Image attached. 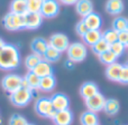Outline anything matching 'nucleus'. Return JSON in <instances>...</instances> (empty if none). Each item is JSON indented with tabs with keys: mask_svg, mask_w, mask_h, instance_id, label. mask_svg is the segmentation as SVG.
I'll use <instances>...</instances> for the list:
<instances>
[{
	"mask_svg": "<svg viewBox=\"0 0 128 125\" xmlns=\"http://www.w3.org/2000/svg\"><path fill=\"white\" fill-rule=\"evenodd\" d=\"M43 60V57L37 54H30L25 58V66L28 70H33L36 66L38 65V63H40Z\"/></svg>",
	"mask_w": 128,
	"mask_h": 125,
	"instance_id": "27",
	"label": "nucleus"
},
{
	"mask_svg": "<svg viewBox=\"0 0 128 125\" xmlns=\"http://www.w3.org/2000/svg\"><path fill=\"white\" fill-rule=\"evenodd\" d=\"M66 55H68V59L72 60L73 63H82L86 58L88 49L86 45L82 42H73L68 46Z\"/></svg>",
	"mask_w": 128,
	"mask_h": 125,
	"instance_id": "3",
	"label": "nucleus"
},
{
	"mask_svg": "<svg viewBox=\"0 0 128 125\" xmlns=\"http://www.w3.org/2000/svg\"><path fill=\"white\" fill-rule=\"evenodd\" d=\"M97 125H100V124H97Z\"/></svg>",
	"mask_w": 128,
	"mask_h": 125,
	"instance_id": "45",
	"label": "nucleus"
},
{
	"mask_svg": "<svg viewBox=\"0 0 128 125\" xmlns=\"http://www.w3.org/2000/svg\"><path fill=\"white\" fill-rule=\"evenodd\" d=\"M118 83L128 84V67H127V65L122 66V73H120V76H119V81H118Z\"/></svg>",
	"mask_w": 128,
	"mask_h": 125,
	"instance_id": "36",
	"label": "nucleus"
},
{
	"mask_svg": "<svg viewBox=\"0 0 128 125\" xmlns=\"http://www.w3.org/2000/svg\"><path fill=\"white\" fill-rule=\"evenodd\" d=\"M35 112L40 116L51 120H53L56 114V111L54 110L51 98H48V97H40L36 101Z\"/></svg>",
	"mask_w": 128,
	"mask_h": 125,
	"instance_id": "4",
	"label": "nucleus"
},
{
	"mask_svg": "<svg viewBox=\"0 0 128 125\" xmlns=\"http://www.w3.org/2000/svg\"><path fill=\"white\" fill-rule=\"evenodd\" d=\"M111 28L115 29L117 33L120 31H124L128 29V19L125 17H116L112 20V25H111Z\"/></svg>",
	"mask_w": 128,
	"mask_h": 125,
	"instance_id": "26",
	"label": "nucleus"
},
{
	"mask_svg": "<svg viewBox=\"0 0 128 125\" xmlns=\"http://www.w3.org/2000/svg\"><path fill=\"white\" fill-rule=\"evenodd\" d=\"M125 4L122 0H107L106 11L111 16H118L124 11Z\"/></svg>",
	"mask_w": 128,
	"mask_h": 125,
	"instance_id": "16",
	"label": "nucleus"
},
{
	"mask_svg": "<svg viewBox=\"0 0 128 125\" xmlns=\"http://www.w3.org/2000/svg\"><path fill=\"white\" fill-rule=\"evenodd\" d=\"M102 39H104L109 45H111L118 40V33L112 28L106 29V30L102 33Z\"/></svg>",
	"mask_w": 128,
	"mask_h": 125,
	"instance_id": "30",
	"label": "nucleus"
},
{
	"mask_svg": "<svg viewBox=\"0 0 128 125\" xmlns=\"http://www.w3.org/2000/svg\"><path fill=\"white\" fill-rule=\"evenodd\" d=\"M20 65L19 50L15 45L6 44L0 50V69L1 70H15Z\"/></svg>",
	"mask_w": 128,
	"mask_h": 125,
	"instance_id": "1",
	"label": "nucleus"
},
{
	"mask_svg": "<svg viewBox=\"0 0 128 125\" xmlns=\"http://www.w3.org/2000/svg\"><path fill=\"white\" fill-rule=\"evenodd\" d=\"M56 86V79L54 75L45 76L40 78V89L43 92H52Z\"/></svg>",
	"mask_w": 128,
	"mask_h": 125,
	"instance_id": "21",
	"label": "nucleus"
},
{
	"mask_svg": "<svg viewBox=\"0 0 128 125\" xmlns=\"http://www.w3.org/2000/svg\"><path fill=\"white\" fill-rule=\"evenodd\" d=\"M4 46H6V42H4V40L2 39L1 37H0V50H1V49L4 48Z\"/></svg>",
	"mask_w": 128,
	"mask_h": 125,
	"instance_id": "40",
	"label": "nucleus"
},
{
	"mask_svg": "<svg viewBox=\"0 0 128 125\" xmlns=\"http://www.w3.org/2000/svg\"><path fill=\"white\" fill-rule=\"evenodd\" d=\"M99 59H100V62H101L102 64H104V65L108 66V65H111V64L117 62L118 57L110 50V49H109V50H107L106 53L101 54V55L99 56Z\"/></svg>",
	"mask_w": 128,
	"mask_h": 125,
	"instance_id": "29",
	"label": "nucleus"
},
{
	"mask_svg": "<svg viewBox=\"0 0 128 125\" xmlns=\"http://www.w3.org/2000/svg\"><path fill=\"white\" fill-rule=\"evenodd\" d=\"M40 12L44 18H54L60 12V3L58 0H44Z\"/></svg>",
	"mask_w": 128,
	"mask_h": 125,
	"instance_id": "7",
	"label": "nucleus"
},
{
	"mask_svg": "<svg viewBox=\"0 0 128 125\" xmlns=\"http://www.w3.org/2000/svg\"><path fill=\"white\" fill-rule=\"evenodd\" d=\"M1 123H2V120H1V119H0V124H1Z\"/></svg>",
	"mask_w": 128,
	"mask_h": 125,
	"instance_id": "41",
	"label": "nucleus"
},
{
	"mask_svg": "<svg viewBox=\"0 0 128 125\" xmlns=\"http://www.w3.org/2000/svg\"><path fill=\"white\" fill-rule=\"evenodd\" d=\"M88 30H89V28L86 26V24H84V21L82 19L80 20V21L76 24V26H75V33H76L81 38L88 33Z\"/></svg>",
	"mask_w": 128,
	"mask_h": 125,
	"instance_id": "35",
	"label": "nucleus"
},
{
	"mask_svg": "<svg viewBox=\"0 0 128 125\" xmlns=\"http://www.w3.org/2000/svg\"><path fill=\"white\" fill-rule=\"evenodd\" d=\"M28 122L22 115L20 114H14L9 119V125H27Z\"/></svg>",
	"mask_w": 128,
	"mask_h": 125,
	"instance_id": "34",
	"label": "nucleus"
},
{
	"mask_svg": "<svg viewBox=\"0 0 128 125\" xmlns=\"http://www.w3.org/2000/svg\"><path fill=\"white\" fill-rule=\"evenodd\" d=\"M27 125H34V124H29V123H28V124H27Z\"/></svg>",
	"mask_w": 128,
	"mask_h": 125,
	"instance_id": "43",
	"label": "nucleus"
},
{
	"mask_svg": "<svg viewBox=\"0 0 128 125\" xmlns=\"http://www.w3.org/2000/svg\"><path fill=\"white\" fill-rule=\"evenodd\" d=\"M73 116L72 111L68 110H63V111H58L53 119V122L55 125H71L73 123Z\"/></svg>",
	"mask_w": 128,
	"mask_h": 125,
	"instance_id": "11",
	"label": "nucleus"
},
{
	"mask_svg": "<svg viewBox=\"0 0 128 125\" xmlns=\"http://www.w3.org/2000/svg\"><path fill=\"white\" fill-rule=\"evenodd\" d=\"M14 31L22 30L26 27V22H25V15H18V13H14Z\"/></svg>",
	"mask_w": 128,
	"mask_h": 125,
	"instance_id": "31",
	"label": "nucleus"
},
{
	"mask_svg": "<svg viewBox=\"0 0 128 125\" xmlns=\"http://www.w3.org/2000/svg\"><path fill=\"white\" fill-rule=\"evenodd\" d=\"M110 50L112 51L117 57H120V56L125 53V50H126V46L117 40V42H115L114 44L110 45Z\"/></svg>",
	"mask_w": 128,
	"mask_h": 125,
	"instance_id": "33",
	"label": "nucleus"
},
{
	"mask_svg": "<svg viewBox=\"0 0 128 125\" xmlns=\"http://www.w3.org/2000/svg\"><path fill=\"white\" fill-rule=\"evenodd\" d=\"M32 72H34L40 78H42V77H45V76L54 75V68L51 63L43 59L40 63H38V65L36 66Z\"/></svg>",
	"mask_w": 128,
	"mask_h": 125,
	"instance_id": "15",
	"label": "nucleus"
},
{
	"mask_svg": "<svg viewBox=\"0 0 128 125\" xmlns=\"http://www.w3.org/2000/svg\"><path fill=\"white\" fill-rule=\"evenodd\" d=\"M48 42V46L52 48H55L56 50L64 53V51L68 50V46H70V39L65 34L62 33H58V34H53V35L50 37Z\"/></svg>",
	"mask_w": 128,
	"mask_h": 125,
	"instance_id": "6",
	"label": "nucleus"
},
{
	"mask_svg": "<svg viewBox=\"0 0 128 125\" xmlns=\"http://www.w3.org/2000/svg\"><path fill=\"white\" fill-rule=\"evenodd\" d=\"M91 49H92V51L97 56H100L101 54L106 53L107 50H109V49H110V45H109L104 39H102V38H101L99 42H97L92 47H91Z\"/></svg>",
	"mask_w": 128,
	"mask_h": 125,
	"instance_id": "28",
	"label": "nucleus"
},
{
	"mask_svg": "<svg viewBox=\"0 0 128 125\" xmlns=\"http://www.w3.org/2000/svg\"><path fill=\"white\" fill-rule=\"evenodd\" d=\"M58 1H60L61 3L65 4V6H73V4H75L79 0H58Z\"/></svg>",
	"mask_w": 128,
	"mask_h": 125,
	"instance_id": "38",
	"label": "nucleus"
},
{
	"mask_svg": "<svg viewBox=\"0 0 128 125\" xmlns=\"http://www.w3.org/2000/svg\"><path fill=\"white\" fill-rule=\"evenodd\" d=\"M47 48H48V42L42 37L34 38L30 42V49L33 54H37L42 57L45 54V51L47 50Z\"/></svg>",
	"mask_w": 128,
	"mask_h": 125,
	"instance_id": "13",
	"label": "nucleus"
},
{
	"mask_svg": "<svg viewBox=\"0 0 128 125\" xmlns=\"http://www.w3.org/2000/svg\"><path fill=\"white\" fill-rule=\"evenodd\" d=\"M122 64L119 63H114L111 65H108L106 68V77L111 82H118L119 81V76H120V73H122Z\"/></svg>",
	"mask_w": 128,
	"mask_h": 125,
	"instance_id": "18",
	"label": "nucleus"
},
{
	"mask_svg": "<svg viewBox=\"0 0 128 125\" xmlns=\"http://www.w3.org/2000/svg\"><path fill=\"white\" fill-rule=\"evenodd\" d=\"M43 19L44 17L40 12H29L28 11L27 13H25V22H26L25 28L29 29V30L40 28L43 24Z\"/></svg>",
	"mask_w": 128,
	"mask_h": 125,
	"instance_id": "9",
	"label": "nucleus"
},
{
	"mask_svg": "<svg viewBox=\"0 0 128 125\" xmlns=\"http://www.w3.org/2000/svg\"><path fill=\"white\" fill-rule=\"evenodd\" d=\"M10 12L25 15L28 12L27 10V1L26 0H12L10 2Z\"/></svg>",
	"mask_w": 128,
	"mask_h": 125,
	"instance_id": "23",
	"label": "nucleus"
},
{
	"mask_svg": "<svg viewBox=\"0 0 128 125\" xmlns=\"http://www.w3.org/2000/svg\"><path fill=\"white\" fill-rule=\"evenodd\" d=\"M75 11L79 16L84 18L89 13L93 12V3L91 0H79L75 3Z\"/></svg>",
	"mask_w": 128,
	"mask_h": 125,
	"instance_id": "17",
	"label": "nucleus"
},
{
	"mask_svg": "<svg viewBox=\"0 0 128 125\" xmlns=\"http://www.w3.org/2000/svg\"><path fill=\"white\" fill-rule=\"evenodd\" d=\"M33 98V90L29 88H19L10 94V102L14 106L25 107L30 103Z\"/></svg>",
	"mask_w": 128,
	"mask_h": 125,
	"instance_id": "2",
	"label": "nucleus"
},
{
	"mask_svg": "<svg viewBox=\"0 0 128 125\" xmlns=\"http://www.w3.org/2000/svg\"><path fill=\"white\" fill-rule=\"evenodd\" d=\"M80 122L82 125H97L99 124V117L97 113L91 112V111H86L81 114Z\"/></svg>",
	"mask_w": 128,
	"mask_h": 125,
	"instance_id": "22",
	"label": "nucleus"
},
{
	"mask_svg": "<svg viewBox=\"0 0 128 125\" xmlns=\"http://www.w3.org/2000/svg\"><path fill=\"white\" fill-rule=\"evenodd\" d=\"M24 79L26 81L27 85H28V87L30 88L32 90H34V89H40V77H38L34 72H32V70H28V73L25 75Z\"/></svg>",
	"mask_w": 128,
	"mask_h": 125,
	"instance_id": "24",
	"label": "nucleus"
},
{
	"mask_svg": "<svg viewBox=\"0 0 128 125\" xmlns=\"http://www.w3.org/2000/svg\"><path fill=\"white\" fill-rule=\"evenodd\" d=\"M104 102H106V97L99 92L96 95H93L92 97L86 99V108H88V111L98 113L104 110Z\"/></svg>",
	"mask_w": 128,
	"mask_h": 125,
	"instance_id": "8",
	"label": "nucleus"
},
{
	"mask_svg": "<svg viewBox=\"0 0 128 125\" xmlns=\"http://www.w3.org/2000/svg\"><path fill=\"white\" fill-rule=\"evenodd\" d=\"M101 38H102V33L100 30H88V33L82 37V40H83L84 45L92 47Z\"/></svg>",
	"mask_w": 128,
	"mask_h": 125,
	"instance_id": "20",
	"label": "nucleus"
},
{
	"mask_svg": "<svg viewBox=\"0 0 128 125\" xmlns=\"http://www.w3.org/2000/svg\"><path fill=\"white\" fill-rule=\"evenodd\" d=\"M97 93H99V87L96 83L93 82H86L81 85L80 87V95L82 96V98L86 99L92 97L93 95H96Z\"/></svg>",
	"mask_w": 128,
	"mask_h": 125,
	"instance_id": "14",
	"label": "nucleus"
},
{
	"mask_svg": "<svg viewBox=\"0 0 128 125\" xmlns=\"http://www.w3.org/2000/svg\"><path fill=\"white\" fill-rule=\"evenodd\" d=\"M119 102L115 98H106L104 102V112L107 115H110V116H115L118 112H119Z\"/></svg>",
	"mask_w": 128,
	"mask_h": 125,
	"instance_id": "19",
	"label": "nucleus"
},
{
	"mask_svg": "<svg viewBox=\"0 0 128 125\" xmlns=\"http://www.w3.org/2000/svg\"><path fill=\"white\" fill-rule=\"evenodd\" d=\"M118 42H122V44H124L125 46H126L127 42H128V29L127 30L118 33Z\"/></svg>",
	"mask_w": 128,
	"mask_h": 125,
	"instance_id": "37",
	"label": "nucleus"
},
{
	"mask_svg": "<svg viewBox=\"0 0 128 125\" xmlns=\"http://www.w3.org/2000/svg\"><path fill=\"white\" fill-rule=\"evenodd\" d=\"M61 57H62V53L56 50L55 48H52V47H50V46H48V48H47V50L45 51V54L43 55V59L51 63V64L60 60Z\"/></svg>",
	"mask_w": 128,
	"mask_h": 125,
	"instance_id": "25",
	"label": "nucleus"
},
{
	"mask_svg": "<svg viewBox=\"0 0 128 125\" xmlns=\"http://www.w3.org/2000/svg\"><path fill=\"white\" fill-rule=\"evenodd\" d=\"M126 48H128V42H127V45H126Z\"/></svg>",
	"mask_w": 128,
	"mask_h": 125,
	"instance_id": "42",
	"label": "nucleus"
},
{
	"mask_svg": "<svg viewBox=\"0 0 128 125\" xmlns=\"http://www.w3.org/2000/svg\"><path fill=\"white\" fill-rule=\"evenodd\" d=\"M52 104H53L54 110L58 111H63V110H68L70 107V99L63 93H56L53 96L51 97Z\"/></svg>",
	"mask_w": 128,
	"mask_h": 125,
	"instance_id": "10",
	"label": "nucleus"
},
{
	"mask_svg": "<svg viewBox=\"0 0 128 125\" xmlns=\"http://www.w3.org/2000/svg\"><path fill=\"white\" fill-rule=\"evenodd\" d=\"M22 77L18 74L15 73H10V74H7L4 78L1 79V86L4 89V92L11 93L16 92L17 89L22 88Z\"/></svg>",
	"mask_w": 128,
	"mask_h": 125,
	"instance_id": "5",
	"label": "nucleus"
},
{
	"mask_svg": "<svg viewBox=\"0 0 128 125\" xmlns=\"http://www.w3.org/2000/svg\"><path fill=\"white\" fill-rule=\"evenodd\" d=\"M126 65H127V67H128V63H127V64H126Z\"/></svg>",
	"mask_w": 128,
	"mask_h": 125,
	"instance_id": "44",
	"label": "nucleus"
},
{
	"mask_svg": "<svg viewBox=\"0 0 128 125\" xmlns=\"http://www.w3.org/2000/svg\"><path fill=\"white\" fill-rule=\"evenodd\" d=\"M82 20L84 21L86 26L89 28V30H100L102 25V19L101 16L97 12H91L88 16H86L84 18H82Z\"/></svg>",
	"mask_w": 128,
	"mask_h": 125,
	"instance_id": "12",
	"label": "nucleus"
},
{
	"mask_svg": "<svg viewBox=\"0 0 128 125\" xmlns=\"http://www.w3.org/2000/svg\"><path fill=\"white\" fill-rule=\"evenodd\" d=\"M26 1H27V10L29 12H40L44 0H26Z\"/></svg>",
	"mask_w": 128,
	"mask_h": 125,
	"instance_id": "32",
	"label": "nucleus"
},
{
	"mask_svg": "<svg viewBox=\"0 0 128 125\" xmlns=\"http://www.w3.org/2000/svg\"><path fill=\"white\" fill-rule=\"evenodd\" d=\"M74 64H75V63H73L72 60L68 59V60H66L65 63H64V66H65V67L68 68V69H72V68L74 67Z\"/></svg>",
	"mask_w": 128,
	"mask_h": 125,
	"instance_id": "39",
	"label": "nucleus"
}]
</instances>
